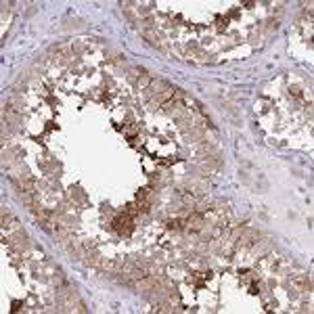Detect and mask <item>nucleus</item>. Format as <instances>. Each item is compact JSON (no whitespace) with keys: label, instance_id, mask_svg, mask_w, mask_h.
I'll return each instance as SVG.
<instances>
[{"label":"nucleus","instance_id":"obj_1","mask_svg":"<svg viewBox=\"0 0 314 314\" xmlns=\"http://www.w3.org/2000/svg\"><path fill=\"white\" fill-rule=\"evenodd\" d=\"M114 229L120 233V235H128L132 229H134V224H132V216L130 214H122L114 220Z\"/></svg>","mask_w":314,"mask_h":314}]
</instances>
